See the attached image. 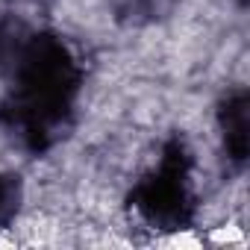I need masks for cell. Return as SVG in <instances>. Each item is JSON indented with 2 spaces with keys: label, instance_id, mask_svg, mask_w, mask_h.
<instances>
[{
  "label": "cell",
  "instance_id": "2",
  "mask_svg": "<svg viewBox=\"0 0 250 250\" xmlns=\"http://www.w3.org/2000/svg\"><path fill=\"white\" fill-rule=\"evenodd\" d=\"M18 197H21V191H18L15 177L0 174V224H6V221L15 215V209H18Z\"/></svg>",
  "mask_w": 250,
  "mask_h": 250
},
{
  "label": "cell",
  "instance_id": "1",
  "mask_svg": "<svg viewBox=\"0 0 250 250\" xmlns=\"http://www.w3.org/2000/svg\"><path fill=\"white\" fill-rule=\"evenodd\" d=\"M77 91V68L71 53L56 39H36L15 68L12 112L21 130L36 142L65 121Z\"/></svg>",
  "mask_w": 250,
  "mask_h": 250
},
{
  "label": "cell",
  "instance_id": "3",
  "mask_svg": "<svg viewBox=\"0 0 250 250\" xmlns=\"http://www.w3.org/2000/svg\"><path fill=\"white\" fill-rule=\"evenodd\" d=\"M165 0H118V12L130 18H156Z\"/></svg>",
  "mask_w": 250,
  "mask_h": 250
}]
</instances>
